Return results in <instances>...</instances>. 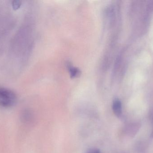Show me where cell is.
I'll use <instances>...</instances> for the list:
<instances>
[{"mask_svg": "<svg viewBox=\"0 0 153 153\" xmlns=\"http://www.w3.org/2000/svg\"><path fill=\"white\" fill-rule=\"evenodd\" d=\"M17 96L11 90L0 87V107H10L16 103Z\"/></svg>", "mask_w": 153, "mask_h": 153, "instance_id": "cell-1", "label": "cell"}, {"mask_svg": "<svg viewBox=\"0 0 153 153\" xmlns=\"http://www.w3.org/2000/svg\"><path fill=\"white\" fill-rule=\"evenodd\" d=\"M112 110L115 116L118 117L121 116L122 113V104L119 99H116L112 104Z\"/></svg>", "mask_w": 153, "mask_h": 153, "instance_id": "cell-2", "label": "cell"}, {"mask_svg": "<svg viewBox=\"0 0 153 153\" xmlns=\"http://www.w3.org/2000/svg\"><path fill=\"white\" fill-rule=\"evenodd\" d=\"M70 73L71 77H76V75H78L79 73V71L76 68H71L70 70Z\"/></svg>", "mask_w": 153, "mask_h": 153, "instance_id": "cell-3", "label": "cell"}, {"mask_svg": "<svg viewBox=\"0 0 153 153\" xmlns=\"http://www.w3.org/2000/svg\"><path fill=\"white\" fill-rule=\"evenodd\" d=\"M30 113L29 111H26L24 112V114H23V116H22L23 120H25V121L29 120L31 118V116Z\"/></svg>", "mask_w": 153, "mask_h": 153, "instance_id": "cell-4", "label": "cell"}, {"mask_svg": "<svg viewBox=\"0 0 153 153\" xmlns=\"http://www.w3.org/2000/svg\"><path fill=\"white\" fill-rule=\"evenodd\" d=\"M21 4V2L20 1H13L12 4L13 7L15 10H17L19 8Z\"/></svg>", "mask_w": 153, "mask_h": 153, "instance_id": "cell-5", "label": "cell"}, {"mask_svg": "<svg viewBox=\"0 0 153 153\" xmlns=\"http://www.w3.org/2000/svg\"><path fill=\"white\" fill-rule=\"evenodd\" d=\"M87 153H101L98 149H93L89 150Z\"/></svg>", "mask_w": 153, "mask_h": 153, "instance_id": "cell-6", "label": "cell"}, {"mask_svg": "<svg viewBox=\"0 0 153 153\" xmlns=\"http://www.w3.org/2000/svg\"><path fill=\"white\" fill-rule=\"evenodd\" d=\"M151 137L153 138V130L152 131V134H151Z\"/></svg>", "mask_w": 153, "mask_h": 153, "instance_id": "cell-7", "label": "cell"}]
</instances>
